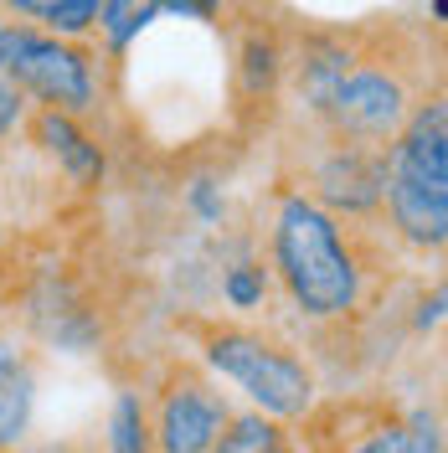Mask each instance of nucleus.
I'll list each match as a JSON object with an SVG mask.
<instances>
[{
  "label": "nucleus",
  "instance_id": "obj_12",
  "mask_svg": "<svg viewBox=\"0 0 448 453\" xmlns=\"http://www.w3.org/2000/svg\"><path fill=\"white\" fill-rule=\"evenodd\" d=\"M212 453H305V443H299V433L289 423L248 407V412H232L227 418V427L217 433Z\"/></svg>",
  "mask_w": 448,
  "mask_h": 453
},
{
  "label": "nucleus",
  "instance_id": "obj_10",
  "mask_svg": "<svg viewBox=\"0 0 448 453\" xmlns=\"http://www.w3.org/2000/svg\"><path fill=\"white\" fill-rule=\"evenodd\" d=\"M36 418V371L16 340H0V453H16Z\"/></svg>",
  "mask_w": 448,
  "mask_h": 453
},
{
  "label": "nucleus",
  "instance_id": "obj_16",
  "mask_svg": "<svg viewBox=\"0 0 448 453\" xmlns=\"http://www.w3.org/2000/svg\"><path fill=\"white\" fill-rule=\"evenodd\" d=\"M186 206H191V217H197L201 226L227 222V196H222L217 180H191V186H186Z\"/></svg>",
  "mask_w": 448,
  "mask_h": 453
},
{
  "label": "nucleus",
  "instance_id": "obj_17",
  "mask_svg": "<svg viewBox=\"0 0 448 453\" xmlns=\"http://www.w3.org/2000/svg\"><path fill=\"white\" fill-rule=\"evenodd\" d=\"M27 113H31V98L0 73V140H11V134L27 124Z\"/></svg>",
  "mask_w": 448,
  "mask_h": 453
},
{
  "label": "nucleus",
  "instance_id": "obj_8",
  "mask_svg": "<svg viewBox=\"0 0 448 453\" xmlns=\"http://www.w3.org/2000/svg\"><path fill=\"white\" fill-rule=\"evenodd\" d=\"M305 453H444L438 418L428 412H387V407H361V418L336 433V438H299Z\"/></svg>",
  "mask_w": 448,
  "mask_h": 453
},
{
  "label": "nucleus",
  "instance_id": "obj_11",
  "mask_svg": "<svg viewBox=\"0 0 448 453\" xmlns=\"http://www.w3.org/2000/svg\"><path fill=\"white\" fill-rule=\"evenodd\" d=\"M289 73V47L279 42L274 27H248L237 42V98L243 104H274Z\"/></svg>",
  "mask_w": 448,
  "mask_h": 453
},
{
  "label": "nucleus",
  "instance_id": "obj_13",
  "mask_svg": "<svg viewBox=\"0 0 448 453\" xmlns=\"http://www.w3.org/2000/svg\"><path fill=\"white\" fill-rule=\"evenodd\" d=\"M109 453H155L144 392H119L109 412Z\"/></svg>",
  "mask_w": 448,
  "mask_h": 453
},
{
  "label": "nucleus",
  "instance_id": "obj_3",
  "mask_svg": "<svg viewBox=\"0 0 448 453\" xmlns=\"http://www.w3.org/2000/svg\"><path fill=\"white\" fill-rule=\"evenodd\" d=\"M201 366L217 381L237 387L248 407L279 418V423H305L320 407V376L289 340L268 335L258 325H206L201 330Z\"/></svg>",
  "mask_w": 448,
  "mask_h": 453
},
{
  "label": "nucleus",
  "instance_id": "obj_4",
  "mask_svg": "<svg viewBox=\"0 0 448 453\" xmlns=\"http://www.w3.org/2000/svg\"><path fill=\"white\" fill-rule=\"evenodd\" d=\"M422 93H428L422 73H407V62L382 57L371 42H356L345 78L336 83L320 124H309V129H325V134L361 144H387L407 124V113L418 109Z\"/></svg>",
  "mask_w": 448,
  "mask_h": 453
},
{
  "label": "nucleus",
  "instance_id": "obj_15",
  "mask_svg": "<svg viewBox=\"0 0 448 453\" xmlns=\"http://www.w3.org/2000/svg\"><path fill=\"white\" fill-rule=\"evenodd\" d=\"M268 294H274V273H268V263H258V257H237L232 268H222V299L237 314L263 310Z\"/></svg>",
  "mask_w": 448,
  "mask_h": 453
},
{
  "label": "nucleus",
  "instance_id": "obj_9",
  "mask_svg": "<svg viewBox=\"0 0 448 453\" xmlns=\"http://www.w3.org/2000/svg\"><path fill=\"white\" fill-rule=\"evenodd\" d=\"M27 129H31V140L52 155L57 170H62V175H67L78 191L104 186V175H109V150L98 144V134H88L78 113L31 109V113H27Z\"/></svg>",
  "mask_w": 448,
  "mask_h": 453
},
{
  "label": "nucleus",
  "instance_id": "obj_6",
  "mask_svg": "<svg viewBox=\"0 0 448 453\" xmlns=\"http://www.w3.org/2000/svg\"><path fill=\"white\" fill-rule=\"evenodd\" d=\"M314 155L305 165V191L340 222H376L387 191V144H361L314 129Z\"/></svg>",
  "mask_w": 448,
  "mask_h": 453
},
{
  "label": "nucleus",
  "instance_id": "obj_5",
  "mask_svg": "<svg viewBox=\"0 0 448 453\" xmlns=\"http://www.w3.org/2000/svg\"><path fill=\"white\" fill-rule=\"evenodd\" d=\"M5 78L31 98V109L88 113L98 109V57L83 42H67L31 21H5Z\"/></svg>",
  "mask_w": 448,
  "mask_h": 453
},
{
  "label": "nucleus",
  "instance_id": "obj_19",
  "mask_svg": "<svg viewBox=\"0 0 448 453\" xmlns=\"http://www.w3.org/2000/svg\"><path fill=\"white\" fill-rule=\"evenodd\" d=\"M438 325H444V283H433V288L418 299V314H413V330H418V335L438 330Z\"/></svg>",
  "mask_w": 448,
  "mask_h": 453
},
{
  "label": "nucleus",
  "instance_id": "obj_14",
  "mask_svg": "<svg viewBox=\"0 0 448 453\" xmlns=\"http://www.w3.org/2000/svg\"><path fill=\"white\" fill-rule=\"evenodd\" d=\"M98 16H104V0H42L31 27L67 36V42H88V36H98Z\"/></svg>",
  "mask_w": 448,
  "mask_h": 453
},
{
  "label": "nucleus",
  "instance_id": "obj_2",
  "mask_svg": "<svg viewBox=\"0 0 448 453\" xmlns=\"http://www.w3.org/2000/svg\"><path fill=\"white\" fill-rule=\"evenodd\" d=\"M382 217L407 253L438 257L448 248V98L438 83L387 140Z\"/></svg>",
  "mask_w": 448,
  "mask_h": 453
},
{
  "label": "nucleus",
  "instance_id": "obj_20",
  "mask_svg": "<svg viewBox=\"0 0 448 453\" xmlns=\"http://www.w3.org/2000/svg\"><path fill=\"white\" fill-rule=\"evenodd\" d=\"M0 73H5V11H0Z\"/></svg>",
  "mask_w": 448,
  "mask_h": 453
},
{
  "label": "nucleus",
  "instance_id": "obj_1",
  "mask_svg": "<svg viewBox=\"0 0 448 453\" xmlns=\"http://www.w3.org/2000/svg\"><path fill=\"white\" fill-rule=\"evenodd\" d=\"M268 273L294 304V314L309 325H345L366 310L371 263L361 253L356 226L330 217L299 186H283L274 201Z\"/></svg>",
  "mask_w": 448,
  "mask_h": 453
},
{
  "label": "nucleus",
  "instance_id": "obj_21",
  "mask_svg": "<svg viewBox=\"0 0 448 453\" xmlns=\"http://www.w3.org/2000/svg\"><path fill=\"white\" fill-rule=\"evenodd\" d=\"M433 21H448V0H433Z\"/></svg>",
  "mask_w": 448,
  "mask_h": 453
},
{
  "label": "nucleus",
  "instance_id": "obj_7",
  "mask_svg": "<svg viewBox=\"0 0 448 453\" xmlns=\"http://www.w3.org/2000/svg\"><path fill=\"white\" fill-rule=\"evenodd\" d=\"M155 453H212L217 433L232 418V402L222 396L217 376L206 366H166L155 392L144 402Z\"/></svg>",
  "mask_w": 448,
  "mask_h": 453
},
{
  "label": "nucleus",
  "instance_id": "obj_18",
  "mask_svg": "<svg viewBox=\"0 0 448 453\" xmlns=\"http://www.w3.org/2000/svg\"><path fill=\"white\" fill-rule=\"evenodd\" d=\"M160 16H186V21H217L227 11V0H155Z\"/></svg>",
  "mask_w": 448,
  "mask_h": 453
}]
</instances>
